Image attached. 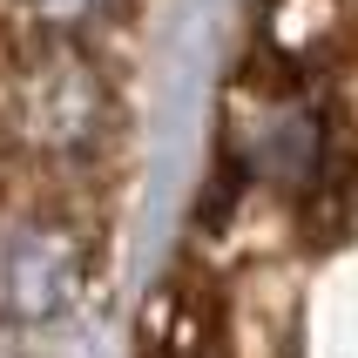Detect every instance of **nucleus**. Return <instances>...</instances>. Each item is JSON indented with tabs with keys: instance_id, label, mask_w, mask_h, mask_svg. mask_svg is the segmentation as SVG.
Wrapping results in <instances>:
<instances>
[{
	"instance_id": "f257e3e1",
	"label": "nucleus",
	"mask_w": 358,
	"mask_h": 358,
	"mask_svg": "<svg viewBox=\"0 0 358 358\" xmlns=\"http://www.w3.org/2000/svg\"><path fill=\"white\" fill-rule=\"evenodd\" d=\"M115 129L108 68L88 41H34L0 68V136L27 162H88Z\"/></svg>"
},
{
	"instance_id": "f03ea898",
	"label": "nucleus",
	"mask_w": 358,
	"mask_h": 358,
	"mask_svg": "<svg viewBox=\"0 0 358 358\" xmlns=\"http://www.w3.org/2000/svg\"><path fill=\"white\" fill-rule=\"evenodd\" d=\"M88 284V237L61 210L0 217V318L41 324L61 318Z\"/></svg>"
},
{
	"instance_id": "7ed1b4c3",
	"label": "nucleus",
	"mask_w": 358,
	"mask_h": 358,
	"mask_svg": "<svg viewBox=\"0 0 358 358\" xmlns=\"http://www.w3.org/2000/svg\"><path fill=\"white\" fill-rule=\"evenodd\" d=\"M149 358H223V318L203 284H169L149 311Z\"/></svg>"
},
{
	"instance_id": "20e7f679",
	"label": "nucleus",
	"mask_w": 358,
	"mask_h": 358,
	"mask_svg": "<svg viewBox=\"0 0 358 358\" xmlns=\"http://www.w3.org/2000/svg\"><path fill=\"white\" fill-rule=\"evenodd\" d=\"M20 41H88L129 14V0H0Z\"/></svg>"
}]
</instances>
